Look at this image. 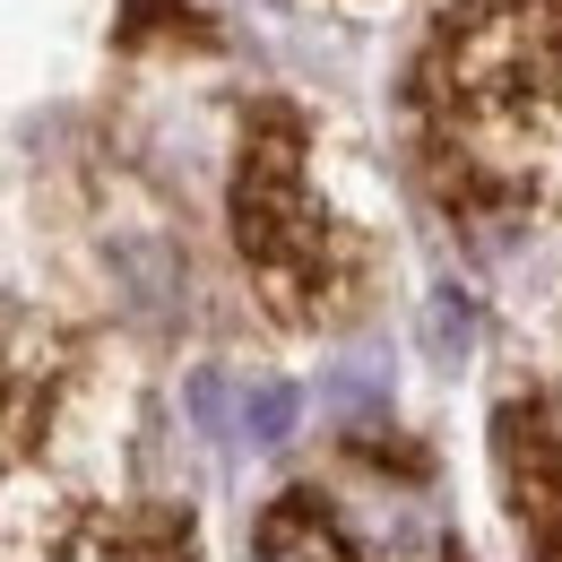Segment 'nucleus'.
<instances>
[{
	"label": "nucleus",
	"mask_w": 562,
	"mask_h": 562,
	"mask_svg": "<svg viewBox=\"0 0 562 562\" xmlns=\"http://www.w3.org/2000/svg\"><path fill=\"white\" fill-rule=\"evenodd\" d=\"M234 234L243 260L260 269L269 303L285 321H321L347 285V234L312 209L303 191V122L294 113H260L243 139V182H234Z\"/></svg>",
	"instance_id": "obj_1"
},
{
	"label": "nucleus",
	"mask_w": 562,
	"mask_h": 562,
	"mask_svg": "<svg viewBox=\"0 0 562 562\" xmlns=\"http://www.w3.org/2000/svg\"><path fill=\"white\" fill-rule=\"evenodd\" d=\"M493 450H502V493L519 510V546L537 562H562V424L537 398H510L493 416Z\"/></svg>",
	"instance_id": "obj_2"
},
{
	"label": "nucleus",
	"mask_w": 562,
	"mask_h": 562,
	"mask_svg": "<svg viewBox=\"0 0 562 562\" xmlns=\"http://www.w3.org/2000/svg\"><path fill=\"white\" fill-rule=\"evenodd\" d=\"M53 398H61V347L26 321L0 312V485L18 459L44 450V424H53Z\"/></svg>",
	"instance_id": "obj_3"
},
{
	"label": "nucleus",
	"mask_w": 562,
	"mask_h": 562,
	"mask_svg": "<svg viewBox=\"0 0 562 562\" xmlns=\"http://www.w3.org/2000/svg\"><path fill=\"white\" fill-rule=\"evenodd\" d=\"M251 562H355V554L312 493H285L278 510L260 519V537H251Z\"/></svg>",
	"instance_id": "obj_4"
},
{
	"label": "nucleus",
	"mask_w": 562,
	"mask_h": 562,
	"mask_svg": "<svg viewBox=\"0 0 562 562\" xmlns=\"http://www.w3.org/2000/svg\"><path fill=\"white\" fill-rule=\"evenodd\" d=\"M285 424H294V390H285V381H260V390L243 398V432H251V441H278Z\"/></svg>",
	"instance_id": "obj_5"
},
{
	"label": "nucleus",
	"mask_w": 562,
	"mask_h": 562,
	"mask_svg": "<svg viewBox=\"0 0 562 562\" xmlns=\"http://www.w3.org/2000/svg\"><path fill=\"white\" fill-rule=\"evenodd\" d=\"M441 562H468V554H441Z\"/></svg>",
	"instance_id": "obj_6"
}]
</instances>
